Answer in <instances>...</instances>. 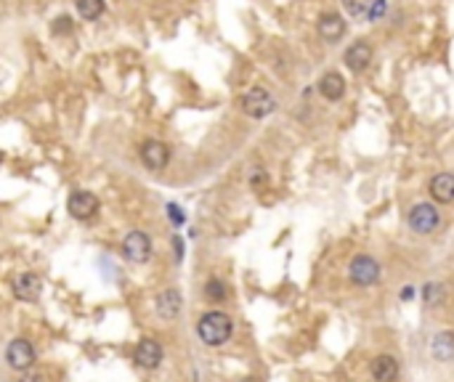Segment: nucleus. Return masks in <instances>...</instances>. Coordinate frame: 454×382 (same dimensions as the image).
Masks as SVG:
<instances>
[{
  "label": "nucleus",
  "mask_w": 454,
  "mask_h": 382,
  "mask_svg": "<svg viewBox=\"0 0 454 382\" xmlns=\"http://www.w3.org/2000/svg\"><path fill=\"white\" fill-rule=\"evenodd\" d=\"M239 107H242V112L247 114V117H255V119H263L268 117L271 112H276V98L266 88H261V85H255V88H250L247 93L242 96V101H239Z\"/></svg>",
  "instance_id": "2"
},
{
  "label": "nucleus",
  "mask_w": 454,
  "mask_h": 382,
  "mask_svg": "<svg viewBox=\"0 0 454 382\" xmlns=\"http://www.w3.org/2000/svg\"><path fill=\"white\" fill-rule=\"evenodd\" d=\"M348 24L340 13H322L316 22V32L324 43H340V37L346 35Z\"/></svg>",
  "instance_id": "10"
},
{
  "label": "nucleus",
  "mask_w": 454,
  "mask_h": 382,
  "mask_svg": "<svg viewBox=\"0 0 454 382\" xmlns=\"http://www.w3.org/2000/svg\"><path fill=\"white\" fill-rule=\"evenodd\" d=\"M422 295H425V303H428V305H436V303L441 300V284H428L422 289Z\"/></svg>",
  "instance_id": "21"
},
{
  "label": "nucleus",
  "mask_w": 454,
  "mask_h": 382,
  "mask_svg": "<svg viewBox=\"0 0 454 382\" xmlns=\"http://www.w3.org/2000/svg\"><path fill=\"white\" fill-rule=\"evenodd\" d=\"M205 298L213 300V303H223L226 300V284L221 279H207L205 284Z\"/></svg>",
  "instance_id": "19"
},
{
  "label": "nucleus",
  "mask_w": 454,
  "mask_h": 382,
  "mask_svg": "<svg viewBox=\"0 0 454 382\" xmlns=\"http://www.w3.org/2000/svg\"><path fill=\"white\" fill-rule=\"evenodd\" d=\"M245 382H261V380H255V377H250V380H245Z\"/></svg>",
  "instance_id": "25"
},
{
  "label": "nucleus",
  "mask_w": 454,
  "mask_h": 382,
  "mask_svg": "<svg viewBox=\"0 0 454 382\" xmlns=\"http://www.w3.org/2000/svg\"><path fill=\"white\" fill-rule=\"evenodd\" d=\"M370 374L375 382H396L398 377V361L394 356H377L370 364Z\"/></svg>",
  "instance_id": "15"
},
{
  "label": "nucleus",
  "mask_w": 454,
  "mask_h": 382,
  "mask_svg": "<svg viewBox=\"0 0 454 382\" xmlns=\"http://www.w3.org/2000/svg\"><path fill=\"white\" fill-rule=\"evenodd\" d=\"M6 361H8V367L16 371L32 369V364H35V348H32L30 340L16 337V340H11V343L6 345Z\"/></svg>",
  "instance_id": "5"
},
{
  "label": "nucleus",
  "mask_w": 454,
  "mask_h": 382,
  "mask_svg": "<svg viewBox=\"0 0 454 382\" xmlns=\"http://www.w3.org/2000/svg\"><path fill=\"white\" fill-rule=\"evenodd\" d=\"M348 279L356 286L377 284V279H380V263L375 261L372 255H356L354 261L348 263Z\"/></svg>",
  "instance_id": "4"
},
{
  "label": "nucleus",
  "mask_w": 454,
  "mask_h": 382,
  "mask_svg": "<svg viewBox=\"0 0 454 382\" xmlns=\"http://www.w3.org/2000/svg\"><path fill=\"white\" fill-rule=\"evenodd\" d=\"M234 332V324L228 319L223 310H210V313H205L200 324H197V334H200V340H202L205 345L210 348H218L228 343V337Z\"/></svg>",
  "instance_id": "1"
},
{
  "label": "nucleus",
  "mask_w": 454,
  "mask_h": 382,
  "mask_svg": "<svg viewBox=\"0 0 454 382\" xmlns=\"http://www.w3.org/2000/svg\"><path fill=\"white\" fill-rule=\"evenodd\" d=\"M263 183H266V173H263L261 167H258V170H255V173L250 176V186H252V189H261Z\"/></svg>",
  "instance_id": "22"
},
{
  "label": "nucleus",
  "mask_w": 454,
  "mask_h": 382,
  "mask_svg": "<svg viewBox=\"0 0 454 382\" xmlns=\"http://www.w3.org/2000/svg\"><path fill=\"white\" fill-rule=\"evenodd\" d=\"M67 210H70L72 218L88 220V218H93L98 213V197H96L93 191H72Z\"/></svg>",
  "instance_id": "8"
},
{
  "label": "nucleus",
  "mask_w": 454,
  "mask_h": 382,
  "mask_svg": "<svg viewBox=\"0 0 454 382\" xmlns=\"http://www.w3.org/2000/svg\"><path fill=\"white\" fill-rule=\"evenodd\" d=\"M428 191L436 202H441V204L454 202V173H436V176L430 178Z\"/></svg>",
  "instance_id": "14"
},
{
  "label": "nucleus",
  "mask_w": 454,
  "mask_h": 382,
  "mask_svg": "<svg viewBox=\"0 0 454 382\" xmlns=\"http://www.w3.org/2000/svg\"><path fill=\"white\" fill-rule=\"evenodd\" d=\"M343 8H346L348 16L358 19V16H364V13H367V8H370V0H343Z\"/></svg>",
  "instance_id": "20"
},
{
  "label": "nucleus",
  "mask_w": 454,
  "mask_h": 382,
  "mask_svg": "<svg viewBox=\"0 0 454 382\" xmlns=\"http://www.w3.org/2000/svg\"><path fill=\"white\" fill-rule=\"evenodd\" d=\"M319 93L327 98V101H340L346 96V80L340 72H327L322 80H319Z\"/></svg>",
  "instance_id": "16"
},
{
  "label": "nucleus",
  "mask_w": 454,
  "mask_h": 382,
  "mask_svg": "<svg viewBox=\"0 0 454 382\" xmlns=\"http://www.w3.org/2000/svg\"><path fill=\"white\" fill-rule=\"evenodd\" d=\"M74 6L85 22H96L104 13V0H74Z\"/></svg>",
  "instance_id": "18"
},
{
  "label": "nucleus",
  "mask_w": 454,
  "mask_h": 382,
  "mask_svg": "<svg viewBox=\"0 0 454 382\" xmlns=\"http://www.w3.org/2000/svg\"><path fill=\"white\" fill-rule=\"evenodd\" d=\"M162 345L157 343L155 337H143L141 343L136 345V361L141 364L143 369H157L162 364Z\"/></svg>",
  "instance_id": "13"
},
{
  "label": "nucleus",
  "mask_w": 454,
  "mask_h": 382,
  "mask_svg": "<svg viewBox=\"0 0 454 382\" xmlns=\"http://www.w3.org/2000/svg\"><path fill=\"white\" fill-rule=\"evenodd\" d=\"M22 382H46V380H43V374H24Z\"/></svg>",
  "instance_id": "23"
},
{
  "label": "nucleus",
  "mask_w": 454,
  "mask_h": 382,
  "mask_svg": "<svg viewBox=\"0 0 454 382\" xmlns=\"http://www.w3.org/2000/svg\"><path fill=\"white\" fill-rule=\"evenodd\" d=\"M11 289H13V298L16 300L35 303V300L40 298V292H43V282H40V276L32 274V271H24V274L13 276Z\"/></svg>",
  "instance_id": "7"
},
{
  "label": "nucleus",
  "mask_w": 454,
  "mask_h": 382,
  "mask_svg": "<svg viewBox=\"0 0 454 382\" xmlns=\"http://www.w3.org/2000/svg\"><path fill=\"white\" fill-rule=\"evenodd\" d=\"M122 255L131 263H146L152 258V239L143 231H131L122 239Z\"/></svg>",
  "instance_id": "6"
},
{
  "label": "nucleus",
  "mask_w": 454,
  "mask_h": 382,
  "mask_svg": "<svg viewBox=\"0 0 454 382\" xmlns=\"http://www.w3.org/2000/svg\"><path fill=\"white\" fill-rule=\"evenodd\" d=\"M372 56H375V51H372L370 40H356V43H351V46L346 48L343 64H346L351 72H364L372 64Z\"/></svg>",
  "instance_id": "9"
},
{
  "label": "nucleus",
  "mask_w": 454,
  "mask_h": 382,
  "mask_svg": "<svg viewBox=\"0 0 454 382\" xmlns=\"http://www.w3.org/2000/svg\"><path fill=\"white\" fill-rule=\"evenodd\" d=\"M412 295H415V289H412V286L401 289V300H412Z\"/></svg>",
  "instance_id": "24"
},
{
  "label": "nucleus",
  "mask_w": 454,
  "mask_h": 382,
  "mask_svg": "<svg viewBox=\"0 0 454 382\" xmlns=\"http://www.w3.org/2000/svg\"><path fill=\"white\" fill-rule=\"evenodd\" d=\"M409 228L415 231V234H433L439 223H441V213H439V207L430 202H417L412 210H409Z\"/></svg>",
  "instance_id": "3"
},
{
  "label": "nucleus",
  "mask_w": 454,
  "mask_h": 382,
  "mask_svg": "<svg viewBox=\"0 0 454 382\" xmlns=\"http://www.w3.org/2000/svg\"><path fill=\"white\" fill-rule=\"evenodd\" d=\"M433 356H436V361H452L454 358V332H439L433 337Z\"/></svg>",
  "instance_id": "17"
},
{
  "label": "nucleus",
  "mask_w": 454,
  "mask_h": 382,
  "mask_svg": "<svg viewBox=\"0 0 454 382\" xmlns=\"http://www.w3.org/2000/svg\"><path fill=\"white\" fill-rule=\"evenodd\" d=\"M157 316L160 319H165V322H173V319H179L181 308H183V300H181V292L179 289H162L160 295H157Z\"/></svg>",
  "instance_id": "12"
},
{
  "label": "nucleus",
  "mask_w": 454,
  "mask_h": 382,
  "mask_svg": "<svg viewBox=\"0 0 454 382\" xmlns=\"http://www.w3.org/2000/svg\"><path fill=\"white\" fill-rule=\"evenodd\" d=\"M167 159H170V149H167L162 141H157V138H149V141H143L141 146V162L149 170H165Z\"/></svg>",
  "instance_id": "11"
}]
</instances>
